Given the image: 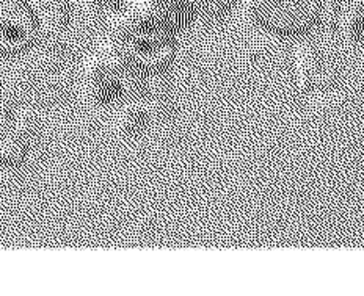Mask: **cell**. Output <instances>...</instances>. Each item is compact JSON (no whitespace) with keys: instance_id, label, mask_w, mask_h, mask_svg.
<instances>
[{"instance_id":"cell-1","label":"cell","mask_w":364,"mask_h":296,"mask_svg":"<svg viewBox=\"0 0 364 296\" xmlns=\"http://www.w3.org/2000/svg\"><path fill=\"white\" fill-rule=\"evenodd\" d=\"M178 38L129 6L110 21L104 49L129 74L145 82L171 70L178 55Z\"/></svg>"},{"instance_id":"cell-2","label":"cell","mask_w":364,"mask_h":296,"mask_svg":"<svg viewBox=\"0 0 364 296\" xmlns=\"http://www.w3.org/2000/svg\"><path fill=\"white\" fill-rule=\"evenodd\" d=\"M135 79L107 50L91 57L82 71V91L87 101L102 110H118L132 99Z\"/></svg>"},{"instance_id":"cell-3","label":"cell","mask_w":364,"mask_h":296,"mask_svg":"<svg viewBox=\"0 0 364 296\" xmlns=\"http://www.w3.org/2000/svg\"><path fill=\"white\" fill-rule=\"evenodd\" d=\"M43 22L27 0H0V58H18L32 50Z\"/></svg>"},{"instance_id":"cell-4","label":"cell","mask_w":364,"mask_h":296,"mask_svg":"<svg viewBox=\"0 0 364 296\" xmlns=\"http://www.w3.org/2000/svg\"><path fill=\"white\" fill-rule=\"evenodd\" d=\"M327 0H242L248 19L267 32H292L295 24L318 18Z\"/></svg>"},{"instance_id":"cell-5","label":"cell","mask_w":364,"mask_h":296,"mask_svg":"<svg viewBox=\"0 0 364 296\" xmlns=\"http://www.w3.org/2000/svg\"><path fill=\"white\" fill-rule=\"evenodd\" d=\"M131 6L178 36L198 19L195 0H132Z\"/></svg>"},{"instance_id":"cell-6","label":"cell","mask_w":364,"mask_h":296,"mask_svg":"<svg viewBox=\"0 0 364 296\" xmlns=\"http://www.w3.org/2000/svg\"><path fill=\"white\" fill-rule=\"evenodd\" d=\"M151 123H153V115L145 104L127 102L118 109L117 127L126 138L134 140L145 135L149 131Z\"/></svg>"},{"instance_id":"cell-7","label":"cell","mask_w":364,"mask_h":296,"mask_svg":"<svg viewBox=\"0 0 364 296\" xmlns=\"http://www.w3.org/2000/svg\"><path fill=\"white\" fill-rule=\"evenodd\" d=\"M237 0H195L198 18L222 19L236 6Z\"/></svg>"},{"instance_id":"cell-8","label":"cell","mask_w":364,"mask_h":296,"mask_svg":"<svg viewBox=\"0 0 364 296\" xmlns=\"http://www.w3.org/2000/svg\"><path fill=\"white\" fill-rule=\"evenodd\" d=\"M26 154L27 153L22 149L19 141H10L0 149V162L6 168H16L18 165H21V158H24Z\"/></svg>"}]
</instances>
